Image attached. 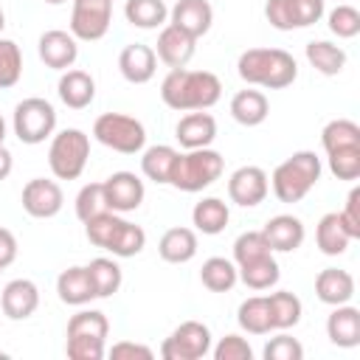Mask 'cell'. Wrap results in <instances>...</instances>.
Returning <instances> with one entry per match:
<instances>
[{
  "instance_id": "6da1fadb",
  "label": "cell",
  "mask_w": 360,
  "mask_h": 360,
  "mask_svg": "<svg viewBox=\"0 0 360 360\" xmlns=\"http://www.w3.org/2000/svg\"><path fill=\"white\" fill-rule=\"evenodd\" d=\"M222 96V82L211 70H188V68H172L160 82V98L169 110L177 112H194V110H211Z\"/></svg>"
},
{
  "instance_id": "7a4b0ae2",
  "label": "cell",
  "mask_w": 360,
  "mask_h": 360,
  "mask_svg": "<svg viewBox=\"0 0 360 360\" xmlns=\"http://www.w3.org/2000/svg\"><path fill=\"white\" fill-rule=\"evenodd\" d=\"M236 73L248 87L284 90L298 79V62L284 48H248L236 59Z\"/></svg>"
},
{
  "instance_id": "3957f363",
  "label": "cell",
  "mask_w": 360,
  "mask_h": 360,
  "mask_svg": "<svg viewBox=\"0 0 360 360\" xmlns=\"http://www.w3.org/2000/svg\"><path fill=\"white\" fill-rule=\"evenodd\" d=\"M321 158L309 149L292 152L287 160H281L270 174V188L278 202H301L321 180Z\"/></svg>"
},
{
  "instance_id": "277c9868",
  "label": "cell",
  "mask_w": 360,
  "mask_h": 360,
  "mask_svg": "<svg viewBox=\"0 0 360 360\" xmlns=\"http://www.w3.org/2000/svg\"><path fill=\"white\" fill-rule=\"evenodd\" d=\"M222 172H225V158L217 149H211V146L186 149V152H177L169 186H174L177 191H186V194H197V191L214 186L222 177Z\"/></svg>"
},
{
  "instance_id": "5b68a950",
  "label": "cell",
  "mask_w": 360,
  "mask_h": 360,
  "mask_svg": "<svg viewBox=\"0 0 360 360\" xmlns=\"http://www.w3.org/2000/svg\"><path fill=\"white\" fill-rule=\"evenodd\" d=\"M90 160V135L84 129L68 127L51 135L48 166L56 180H79Z\"/></svg>"
},
{
  "instance_id": "8992f818",
  "label": "cell",
  "mask_w": 360,
  "mask_h": 360,
  "mask_svg": "<svg viewBox=\"0 0 360 360\" xmlns=\"http://www.w3.org/2000/svg\"><path fill=\"white\" fill-rule=\"evenodd\" d=\"M93 138L121 155H138L146 146V127L127 112H101L93 121Z\"/></svg>"
},
{
  "instance_id": "52a82bcc",
  "label": "cell",
  "mask_w": 360,
  "mask_h": 360,
  "mask_svg": "<svg viewBox=\"0 0 360 360\" xmlns=\"http://www.w3.org/2000/svg\"><path fill=\"white\" fill-rule=\"evenodd\" d=\"M11 129H14L20 143H28V146L45 143L56 132V110H53V104L48 98H39V96L22 98L14 107Z\"/></svg>"
},
{
  "instance_id": "ba28073f",
  "label": "cell",
  "mask_w": 360,
  "mask_h": 360,
  "mask_svg": "<svg viewBox=\"0 0 360 360\" xmlns=\"http://www.w3.org/2000/svg\"><path fill=\"white\" fill-rule=\"evenodd\" d=\"M211 354V329L202 321H183L160 343L163 360H202Z\"/></svg>"
},
{
  "instance_id": "9c48e42d",
  "label": "cell",
  "mask_w": 360,
  "mask_h": 360,
  "mask_svg": "<svg viewBox=\"0 0 360 360\" xmlns=\"http://www.w3.org/2000/svg\"><path fill=\"white\" fill-rule=\"evenodd\" d=\"M326 14L323 0H267L264 17L276 31H292V28H309L321 22Z\"/></svg>"
},
{
  "instance_id": "30bf717a",
  "label": "cell",
  "mask_w": 360,
  "mask_h": 360,
  "mask_svg": "<svg viewBox=\"0 0 360 360\" xmlns=\"http://www.w3.org/2000/svg\"><path fill=\"white\" fill-rule=\"evenodd\" d=\"M112 3L110 0H73L70 8V34L79 42H96L110 31Z\"/></svg>"
},
{
  "instance_id": "8fae6325",
  "label": "cell",
  "mask_w": 360,
  "mask_h": 360,
  "mask_svg": "<svg viewBox=\"0 0 360 360\" xmlns=\"http://www.w3.org/2000/svg\"><path fill=\"white\" fill-rule=\"evenodd\" d=\"M20 202H22V211L34 219H51L62 211L65 205V194H62V186L56 180H48V177H31L25 186H22V194H20Z\"/></svg>"
},
{
  "instance_id": "7c38bea8",
  "label": "cell",
  "mask_w": 360,
  "mask_h": 360,
  "mask_svg": "<svg viewBox=\"0 0 360 360\" xmlns=\"http://www.w3.org/2000/svg\"><path fill=\"white\" fill-rule=\"evenodd\" d=\"M104 183V197H107V208L115 214H129L138 211L143 197H146V186L135 172H112Z\"/></svg>"
},
{
  "instance_id": "4fadbf2b",
  "label": "cell",
  "mask_w": 360,
  "mask_h": 360,
  "mask_svg": "<svg viewBox=\"0 0 360 360\" xmlns=\"http://www.w3.org/2000/svg\"><path fill=\"white\" fill-rule=\"evenodd\" d=\"M270 191V177L262 166H239L228 177V197L242 208H256Z\"/></svg>"
},
{
  "instance_id": "5bb4252c",
  "label": "cell",
  "mask_w": 360,
  "mask_h": 360,
  "mask_svg": "<svg viewBox=\"0 0 360 360\" xmlns=\"http://www.w3.org/2000/svg\"><path fill=\"white\" fill-rule=\"evenodd\" d=\"M37 53H39V59H42L45 68H51V70H68L79 59V39L70 31L51 28V31H45L39 37Z\"/></svg>"
},
{
  "instance_id": "9a60e30c",
  "label": "cell",
  "mask_w": 360,
  "mask_h": 360,
  "mask_svg": "<svg viewBox=\"0 0 360 360\" xmlns=\"http://www.w3.org/2000/svg\"><path fill=\"white\" fill-rule=\"evenodd\" d=\"M152 51H155L158 62H163L169 70H172V68H186V65L191 62L194 51H197V39L188 37L186 31H180L177 25L166 22V25L160 28L158 42H155Z\"/></svg>"
},
{
  "instance_id": "2e32d148",
  "label": "cell",
  "mask_w": 360,
  "mask_h": 360,
  "mask_svg": "<svg viewBox=\"0 0 360 360\" xmlns=\"http://www.w3.org/2000/svg\"><path fill=\"white\" fill-rule=\"evenodd\" d=\"M39 307V287L31 278H14L0 292V309L8 321H25Z\"/></svg>"
},
{
  "instance_id": "e0dca14e",
  "label": "cell",
  "mask_w": 360,
  "mask_h": 360,
  "mask_svg": "<svg viewBox=\"0 0 360 360\" xmlns=\"http://www.w3.org/2000/svg\"><path fill=\"white\" fill-rule=\"evenodd\" d=\"M169 22L177 25L180 31H186L188 37L200 39L214 25V8L208 0H177L169 8Z\"/></svg>"
},
{
  "instance_id": "ac0fdd59",
  "label": "cell",
  "mask_w": 360,
  "mask_h": 360,
  "mask_svg": "<svg viewBox=\"0 0 360 360\" xmlns=\"http://www.w3.org/2000/svg\"><path fill=\"white\" fill-rule=\"evenodd\" d=\"M174 138L183 149H202V146H211L214 138H217V118L205 110H194V112H186L177 127H174Z\"/></svg>"
},
{
  "instance_id": "d6986e66",
  "label": "cell",
  "mask_w": 360,
  "mask_h": 360,
  "mask_svg": "<svg viewBox=\"0 0 360 360\" xmlns=\"http://www.w3.org/2000/svg\"><path fill=\"white\" fill-rule=\"evenodd\" d=\"M262 233H264V239H267L273 253H292V250H298L304 245V236H307L304 222L298 217H292V214L270 217L267 225L262 228Z\"/></svg>"
},
{
  "instance_id": "ffe728a7",
  "label": "cell",
  "mask_w": 360,
  "mask_h": 360,
  "mask_svg": "<svg viewBox=\"0 0 360 360\" xmlns=\"http://www.w3.org/2000/svg\"><path fill=\"white\" fill-rule=\"evenodd\" d=\"M118 70L129 84H146L155 79L158 70V56L149 45L143 42H129L121 53H118Z\"/></svg>"
},
{
  "instance_id": "44dd1931",
  "label": "cell",
  "mask_w": 360,
  "mask_h": 360,
  "mask_svg": "<svg viewBox=\"0 0 360 360\" xmlns=\"http://www.w3.org/2000/svg\"><path fill=\"white\" fill-rule=\"evenodd\" d=\"M326 338L338 349H354L360 346V309L352 304L332 307L326 318Z\"/></svg>"
},
{
  "instance_id": "7402d4cb",
  "label": "cell",
  "mask_w": 360,
  "mask_h": 360,
  "mask_svg": "<svg viewBox=\"0 0 360 360\" xmlns=\"http://www.w3.org/2000/svg\"><path fill=\"white\" fill-rule=\"evenodd\" d=\"M56 93H59V101L70 110H84L93 104L96 98V79L87 73V70H79V68H68L62 70L59 82H56Z\"/></svg>"
},
{
  "instance_id": "603a6c76",
  "label": "cell",
  "mask_w": 360,
  "mask_h": 360,
  "mask_svg": "<svg viewBox=\"0 0 360 360\" xmlns=\"http://www.w3.org/2000/svg\"><path fill=\"white\" fill-rule=\"evenodd\" d=\"M315 295L326 307L349 304L354 298V276L340 267H326L315 276Z\"/></svg>"
},
{
  "instance_id": "cb8c5ba5",
  "label": "cell",
  "mask_w": 360,
  "mask_h": 360,
  "mask_svg": "<svg viewBox=\"0 0 360 360\" xmlns=\"http://www.w3.org/2000/svg\"><path fill=\"white\" fill-rule=\"evenodd\" d=\"M56 295L62 304L68 307H84L96 298L93 292V284H90V276H87V267L82 264H73L68 270H62L56 276Z\"/></svg>"
},
{
  "instance_id": "d4e9b609",
  "label": "cell",
  "mask_w": 360,
  "mask_h": 360,
  "mask_svg": "<svg viewBox=\"0 0 360 360\" xmlns=\"http://www.w3.org/2000/svg\"><path fill=\"white\" fill-rule=\"evenodd\" d=\"M158 253L169 264H186V262H191L197 256V231L194 228H186V225L169 228L160 236V242H158Z\"/></svg>"
},
{
  "instance_id": "484cf974",
  "label": "cell",
  "mask_w": 360,
  "mask_h": 360,
  "mask_svg": "<svg viewBox=\"0 0 360 360\" xmlns=\"http://www.w3.org/2000/svg\"><path fill=\"white\" fill-rule=\"evenodd\" d=\"M231 115L236 124L242 127H259L267 121L270 115V101L262 90H253V87H245L239 90L233 98H231Z\"/></svg>"
},
{
  "instance_id": "4316f807",
  "label": "cell",
  "mask_w": 360,
  "mask_h": 360,
  "mask_svg": "<svg viewBox=\"0 0 360 360\" xmlns=\"http://www.w3.org/2000/svg\"><path fill=\"white\" fill-rule=\"evenodd\" d=\"M228 222H231V208L219 197H202L191 208V225H194V231H200L205 236L222 233L228 228Z\"/></svg>"
},
{
  "instance_id": "83f0119b",
  "label": "cell",
  "mask_w": 360,
  "mask_h": 360,
  "mask_svg": "<svg viewBox=\"0 0 360 360\" xmlns=\"http://www.w3.org/2000/svg\"><path fill=\"white\" fill-rule=\"evenodd\" d=\"M352 242H354V239H352V233L346 231V225H343V219H340L338 211H329V214H323V217L318 219L315 245H318V250H321L323 256H340V253H346V248H349Z\"/></svg>"
},
{
  "instance_id": "f1b7e54d",
  "label": "cell",
  "mask_w": 360,
  "mask_h": 360,
  "mask_svg": "<svg viewBox=\"0 0 360 360\" xmlns=\"http://www.w3.org/2000/svg\"><path fill=\"white\" fill-rule=\"evenodd\" d=\"M174 160H177V149L169 146V143L143 146V152H141V172H143L146 180H152L158 186H169Z\"/></svg>"
},
{
  "instance_id": "f546056e",
  "label": "cell",
  "mask_w": 360,
  "mask_h": 360,
  "mask_svg": "<svg viewBox=\"0 0 360 360\" xmlns=\"http://www.w3.org/2000/svg\"><path fill=\"white\" fill-rule=\"evenodd\" d=\"M84 267H87V276H90V284H93L96 298H112V295L121 290L124 273H121V267H118L115 259L96 256V259H90V264H84Z\"/></svg>"
},
{
  "instance_id": "4dcf8cb0",
  "label": "cell",
  "mask_w": 360,
  "mask_h": 360,
  "mask_svg": "<svg viewBox=\"0 0 360 360\" xmlns=\"http://www.w3.org/2000/svg\"><path fill=\"white\" fill-rule=\"evenodd\" d=\"M143 248H146V231L121 217L115 222V231H112V236H110L104 250L112 253L115 259H129V256H138Z\"/></svg>"
},
{
  "instance_id": "1f68e13d",
  "label": "cell",
  "mask_w": 360,
  "mask_h": 360,
  "mask_svg": "<svg viewBox=\"0 0 360 360\" xmlns=\"http://www.w3.org/2000/svg\"><path fill=\"white\" fill-rule=\"evenodd\" d=\"M236 273H239V281H242L245 287L256 290V292L276 287L278 278H281V267H278V262H276L273 253H267V256H262V259H253V262H248V264H239Z\"/></svg>"
},
{
  "instance_id": "d6a6232c",
  "label": "cell",
  "mask_w": 360,
  "mask_h": 360,
  "mask_svg": "<svg viewBox=\"0 0 360 360\" xmlns=\"http://www.w3.org/2000/svg\"><path fill=\"white\" fill-rule=\"evenodd\" d=\"M264 298H267V309H270V323H273V329L284 332V329L298 326V321H301V315H304V307H301V298H298L295 292H290V290H276V292H270V295H264Z\"/></svg>"
},
{
  "instance_id": "836d02e7",
  "label": "cell",
  "mask_w": 360,
  "mask_h": 360,
  "mask_svg": "<svg viewBox=\"0 0 360 360\" xmlns=\"http://www.w3.org/2000/svg\"><path fill=\"white\" fill-rule=\"evenodd\" d=\"M124 17L135 28L155 31V28H163L169 22V6L163 0H127Z\"/></svg>"
},
{
  "instance_id": "e575fe53",
  "label": "cell",
  "mask_w": 360,
  "mask_h": 360,
  "mask_svg": "<svg viewBox=\"0 0 360 360\" xmlns=\"http://www.w3.org/2000/svg\"><path fill=\"white\" fill-rule=\"evenodd\" d=\"M304 53H307V62L318 73H323V76H338L346 68V51L340 45L329 42V39H312V42H307Z\"/></svg>"
},
{
  "instance_id": "d590c367",
  "label": "cell",
  "mask_w": 360,
  "mask_h": 360,
  "mask_svg": "<svg viewBox=\"0 0 360 360\" xmlns=\"http://www.w3.org/2000/svg\"><path fill=\"white\" fill-rule=\"evenodd\" d=\"M200 281L211 292H228V290H233L236 281H239V273H236L233 259H225V256L205 259L202 267H200Z\"/></svg>"
},
{
  "instance_id": "8d00e7d4",
  "label": "cell",
  "mask_w": 360,
  "mask_h": 360,
  "mask_svg": "<svg viewBox=\"0 0 360 360\" xmlns=\"http://www.w3.org/2000/svg\"><path fill=\"white\" fill-rule=\"evenodd\" d=\"M236 323L248 332V335H270L273 323H270V309H267V298L264 295H250L239 304L236 309Z\"/></svg>"
},
{
  "instance_id": "74e56055",
  "label": "cell",
  "mask_w": 360,
  "mask_h": 360,
  "mask_svg": "<svg viewBox=\"0 0 360 360\" xmlns=\"http://www.w3.org/2000/svg\"><path fill=\"white\" fill-rule=\"evenodd\" d=\"M101 338L107 340L110 335V321L101 309H79L76 315H70L68 321V329H65V338Z\"/></svg>"
},
{
  "instance_id": "f35d334b",
  "label": "cell",
  "mask_w": 360,
  "mask_h": 360,
  "mask_svg": "<svg viewBox=\"0 0 360 360\" xmlns=\"http://www.w3.org/2000/svg\"><path fill=\"white\" fill-rule=\"evenodd\" d=\"M321 146L323 152L346 149V146H360V127L352 118H335L321 129Z\"/></svg>"
},
{
  "instance_id": "ab89813d",
  "label": "cell",
  "mask_w": 360,
  "mask_h": 360,
  "mask_svg": "<svg viewBox=\"0 0 360 360\" xmlns=\"http://www.w3.org/2000/svg\"><path fill=\"white\" fill-rule=\"evenodd\" d=\"M22 79V51L14 39L0 37V90L14 87Z\"/></svg>"
},
{
  "instance_id": "60d3db41",
  "label": "cell",
  "mask_w": 360,
  "mask_h": 360,
  "mask_svg": "<svg viewBox=\"0 0 360 360\" xmlns=\"http://www.w3.org/2000/svg\"><path fill=\"white\" fill-rule=\"evenodd\" d=\"M267 253H273V250H270V245H267V239H264L262 231H245V233H239L233 239V264L236 267L239 264H248L253 259H262Z\"/></svg>"
},
{
  "instance_id": "b9f144b4",
  "label": "cell",
  "mask_w": 360,
  "mask_h": 360,
  "mask_svg": "<svg viewBox=\"0 0 360 360\" xmlns=\"http://www.w3.org/2000/svg\"><path fill=\"white\" fill-rule=\"evenodd\" d=\"M326 25L338 39H352L360 34V11L349 3H340L326 14Z\"/></svg>"
},
{
  "instance_id": "7bdbcfd3",
  "label": "cell",
  "mask_w": 360,
  "mask_h": 360,
  "mask_svg": "<svg viewBox=\"0 0 360 360\" xmlns=\"http://www.w3.org/2000/svg\"><path fill=\"white\" fill-rule=\"evenodd\" d=\"M73 208H76V217L82 222H87L90 217H96L101 211H110L107 208V197H104V183H84L79 188V194H76Z\"/></svg>"
},
{
  "instance_id": "ee69618b",
  "label": "cell",
  "mask_w": 360,
  "mask_h": 360,
  "mask_svg": "<svg viewBox=\"0 0 360 360\" xmlns=\"http://www.w3.org/2000/svg\"><path fill=\"white\" fill-rule=\"evenodd\" d=\"M329 172L338 180H357L360 177V146H346V149H335L326 155Z\"/></svg>"
},
{
  "instance_id": "f6af8a7d",
  "label": "cell",
  "mask_w": 360,
  "mask_h": 360,
  "mask_svg": "<svg viewBox=\"0 0 360 360\" xmlns=\"http://www.w3.org/2000/svg\"><path fill=\"white\" fill-rule=\"evenodd\" d=\"M65 354L70 360H101L107 354V340L101 338H68L65 340Z\"/></svg>"
},
{
  "instance_id": "bcb514c9",
  "label": "cell",
  "mask_w": 360,
  "mask_h": 360,
  "mask_svg": "<svg viewBox=\"0 0 360 360\" xmlns=\"http://www.w3.org/2000/svg\"><path fill=\"white\" fill-rule=\"evenodd\" d=\"M262 354H264V360H304V346L295 338H290L287 329H284L281 335L267 340Z\"/></svg>"
},
{
  "instance_id": "7dc6e473",
  "label": "cell",
  "mask_w": 360,
  "mask_h": 360,
  "mask_svg": "<svg viewBox=\"0 0 360 360\" xmlns=\"http://www.w3.org/2000/svg\"><path fill=\"white\" fill-rule=\"evenodd\" d=\"M214 360H253V349L242 335H225L217 346H211Z\"/></svg>"
},
{
  "instance_id": "c3c4849f",
  "label": "cell",
  "mask_w": 360,
  "mask_h": 360,
  "mask_svg": "<svg viewBox=\"0 0 360 360\" xmlns=\"http://www.w3.org/2000/svg\"><path fill=\"white\" fill-rule=\"evenodd\" d=\"M338 214H340L346 231L352 233V239H360V188H357V186L349 191L346 205H343V211H338Z\"/></svg>"
},
{
  "instance_id": "681fc988",
  "label": "cell",
  "mask_w": 360,
  "mask_h": 360,
  "mask_svg": "<svg viewBox=\"0 0 360 360\" xmlns=\"http://www.w3.org/2000/svg\"><path fill=\"white\" fill-rule=\"evenodd\" d=\"M110 357H115V360H135V357H141V360H152L155 357V352L149 349V346H143V343H132V340H118V343H112V349H110Z\"/></svg>"
},
{
  "instance_id": "f907efd6",
  "label": "cell",
  "mask_w": 360,
  "mask_h": 360,
  "mask_svg": "<svg viewBox=\"0 0 360 360\" xmlns=\"http://www.w3.org/2000/svg\"><path fill=\"white\" fill-rule=\"evenodd\" d=\"M17 236L8 231V228H0V267L6 270L14 259H17Z\"/></svg>"
},
{
  "instance_id": "816d5d0a",
  "label": "cell",
  "mask_w": 360,
  "mask_h": 360,
  "mask_svg": "<svg viewBox=\"0 0 360 360\" xmlns=\"http://www.w3.org/2000/svg\"><path fill=\"white\" fill-rule=\"evenodd\" d=\"M11 169H14V158H11V152L6 149V143H0V183L11 174Z\"/></svg>"
},
{
  "instance_id": "f5cc1de1",
  "label": "cell",
  "mask_w": 360,
  "mask_h": 360,
  "mask_svg": "<svg viewBox=\"0 0 360 360\" xmlns=\"http://www.w3.org/2000/svg\"><path fill=\"white\" fill-rule=\"evenodd\" d=\"M6 132H8V124H6V118L0 115V143H6Z\"/></svg>"
},
{
  "instance_id": "db71d44e",
  "label": "cell",
  "mask_w": 360,
  "mask_h": 360,
  "mask_svg": "<svg viewBox=\"0 0 360 360\" xmlns=\"http://www.w3.org/2000/svg\"><path fill=\"white\" fill-rule=\"evenodd\" d=\"M3 28H6V11H3V6H0V34H3Z\"/></svg>"
},
{
  "instance_id": "11a10c76",
  "label": "cell",
  "mask_w": 360,
  "mask_h": 360,
  "mask_svg": "<svg viewBox=\"0 0 360 360\" xmlns=\"http://www.w3.org/2000/svg\"><path fill=\"white\" fill-rule=\"evenodd\" d=\"M42 3H48V6H62V3H68V0H42Z\"/></svg>"
},
{
  "instance_id": "9f6ffc18",
  "label": "cell",
  "mask_w": 360,
  "mask_h": 360,
  "mask_svg": "<svg viewBox=\"0 0 360 360\" xmlns=\"http://www.w3.org/2000/svg\"><path fill=\"white\" fill-rule=\"evenodd\" d=\"M0 273H3V267H0Z\"/></svg>"
},
{
  "instance_id": "6f0895ef",
  "label": "cell",
  "mask_w": 360,
  "mask_h": 360,
  "mask_svg": "<svg viewBox=\"0 0 360 360\" xmlns=\"http://www.w3.org/2000/svg\"><path fill=\"white\" fill-rule=\"evenodd\" d=\"M110 3H112V0H110Z\"/></svg>"
}]
</instances>
